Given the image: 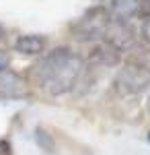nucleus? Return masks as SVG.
Segmentation results:
<instances>
[{
  "instance_id": "nucleus-1",
  "label": "nucleus",
  "mask_w": 150,
  "mask_h": 155,
  "mask_svg": "<svg viewBox=\"0 0 150 155\" xmlns=\"http://www.w3.org/2000/svg\"><path fill=\"white\" fill-rule=\"evenodd\" d=\"M82 74V58L70 48H54L35 66V81L49 95H64Z\"/></svg>"
},
{
  "instance_id": "nucleus-2",
  "label": "nucleus",
  "mask_w": 150,
  "mask_h": 155,
  "mask_svg": "<svg viewBox=\"0 0 150 155\" xmlns=\"http://www.w3.org/2000/svg\"><path fill=\"white\" fill-rule=\"evenodd\" d=\"M150 87V64L144 60H127L115 77V89L121 95H140Z\"/></svg>"
},
{
  "instance_id": "nucleus-3",
  "label": "nucleus",
  "mask_w": 150,
  "mask_h": 155,
  "mask_svg": "<svg viewBox=\"0 0 150 155\" xmlns=\"http://www.w3.org/2000/svg\"><path fill=\"white\" fill-rule=\"evenodd\" d=\"M109 21H111L109 11L95 4L91 8H86L84 15L80 19H76L70 29H72V35L78 41H97V39H103Z\"/></svg>"
},
{
  "instance_id": "nucleus-4",
  "label": "nucleus",
  "mask_w": 150,
  "mask_h": 155,
  "mask_svg": "<svg viewBox=\"0 0 150 155\" xmlns=\"http://www.w3.org/2000/svg\"><path fill=\"white\" fill-rule=\"evenodd\" d=\"M103 41H107L109 46H113L119 52H126L134 46L136 41V33H134V27L127 23V21H119V19H111L107 25V31L103 35Z\"/></svg>"
},
{
  "instance_id": "nucleus-5",
  "label": "nucleus",
  "mask_w": 150,
  "mask_h": 155,
  "mask_svg": "<svg viewBox=\"0 0 150 155\" xmlns=\"http://www.w3.org/2000/svg\"><path fill=\"white\" fill-rule=\"evenodd\" d=\"M29 95L27 85L21 79V74L12 71H2L0 72V99H23Z\"/></svg>"
},
{
  "instance_id": "nucleus-6",
  "label": "nucleus",
  "mask_w": 150,
  "mask_h": 155,
  "mask_svg": "<svg viewBox=\"0 0 150 155\" xmlns=\"http://www.w3.org/2000/svg\"><path fill=\"white\" fill-rule=\"evenodd\" d=\"M91 60L101 64V66H117L121 62V52L101 39V44H97L91 50Z\"/></svg>"
},
{
  "instance_id": "nucleus-7",
  "label": "nucleus",
  "mask_w": 150,
  "mask_h": 155,
  "mask_svg": "<svg viewBox=\"0 0 150 155\" xmlns=\"http://www.w3.org/2000/svg\"><path fill=\"white\" fill-rule=\"evenodd\" d=\"M47 46V39L43 35H37V33H25V35L17 37L14 41V50L21 52L25 56H35V54H41Z\"/></svg>"
},
{
  "instance_id": "nucleus-8",
  "label": "nucleus",
  "mask_w": 150,
  "mask_h": 155,
  "mask_svg": "<svg viewBox=\"0 0 150 155\" xmlns=\"http://www.w3.org/2000/svg\"><path fill=\"white\" fill-rule=\"evenodd\" d=\"M140 0H111L107 11L111 15V19H119V21H127L130 17H134L138 12Z\"/></svg>"
},
{
  "instance_id": "nucleus-9",
  "label": "nucleus",
  "mask_w": 150,
  "mask_h": 155,
  "mask_svg": "<svg viewBox=\"0 0 150 155\" xmlns=\"http://www.w3.org/2000/svg\"><path fill=\"white\" fill-rule=\"evenodd\" d=\"M35 141H37V145H39V147H43L45 151H52V149H54L52 139H49V134H47L43 128H37V130H35Z\"/></svg>"
},
{
  "instance_id": "nucleus-10",
  "label": "nucleus",
  "mask_w": 150,
  "mask_h": 155,
  "mask_svg": "<svg viewBox=\"0 0 150 155\" xmlns=\"http://www.w3.org/2000/svg\"><path fill=\"white\" fill-rule=\"evenodd\" d=\"M140 35H142V39L146 44H150V17H146L142 21V25H140Z\"/></svg>"
},
{
  "instance_id": "nucleus-11",
  "label": "nucleus",
  "mask_w": 150,
  "mask_h": 155,
  "mask_svg": "<svg viewBox=\"0 0 150 155\" xmlns=\"http://www.w3.org/2000/svg\"><path fill=\"white\" fill-rule=\"evenodd\" d=\"M138 12L144 17V19H146V17H150V0H140Z\"/></svg>"
},
{
  "instance_id": "nucleus-12",
  "label": "nucleus",
  "mask_w": 150,
  "mask_h": 155,
  "mask_svg": "<svg viewBox=\"0 0 150 155\" xmlns=\"http://www.w3.org/2000/svg\"><path fill=\"white\" fill-rule=\"evenodd\" d=\"M0 155H12V147L6 139H0Z\"/></svg>"
},
{
  "instance_id": "nucleus-13",
  "label": "nucleus",
  "mask_w": 150,
  "mask_h": 155,
  "mask_svg": "<svg viewBox=\"0 0 150 155\" xmlns=\"http://www.w3.org/2000/svg\"><path fill=\"white\" fill-rule=\"evenodd\" d=\"M6 66H8V54L6 52H0V72L6 71Z\"/></svg>"
},
{
  "instance_id": "nucleus-14",
  "label": "nucleus",
  "mask_w": 150,
  "mask_h": 155,
  "mask_svg": "<svg viewBox=\"0 0 150 155\" xmlns=\"http://www.w3.org/2000/svg\"><path fill=\"white\" fill-rule=\"evenodd\" d=\"M2 39H4V29L0 27V41H2Z\"/></svg>"
},
{
  "instance_id": "nucleus-15",
  "label": "nucleus",
  "mask_w": 150,
  "mask_h": 155,
  "mask_svg": "<svg viewBox=\"0 0 150 155\" xmlns=\"http://www.w3.org/2000/svg\"><path fill=\"white\" fill-rule=\"evenodd\" d=\"M148 112H150V99H148Z\"/></svg>"
},
{
  "instance_id": "nucleus-16",
  "label": "nucleus",
  "mask_w": 150,
  "mask_h": 155,
  "mask_svg": "<svg viewBox=\"0 0 150 155\" xmlns=\"http://www.w3.org/2000/svg\"><path fill=\"white\" fill-rule=\"evenodd\" d=\"M148 141H150V132H148Z\"/></svg>"
}]
</instances>
